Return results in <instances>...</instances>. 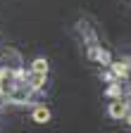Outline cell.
<instances>
[{"label": "cell", "instance_id": "2", "mask_svg": "<svg viewBox=\"0 0 131 133\" xmlns=\"http://www.w3.org/2000/svg\"><path fill=\"white\" fill-rule=\"evenodd\" d=\"M48 119H50V109L48 107H36L34 109V121L36 124H45Z\"/></svg>", "mask_w": 131, "mask_h": 133}, {"label": "cell", "instance_id": "1", "mask_svg": "<svg viewBox=\"0 0 131 133\" xmlns=\"http://www.w3.org/2000/svg\"><path fill=\"white\" fill-rule=\"evenodd\" d=\"M110 114L114 116V119H122V116L126 114V105L122 102V100H117V102H112V105H110Z\"/></svg>", "mask_w": 131, "mask_h": 133}, {"label": "cell", "instance_id": "4", "mask_svg": "<svg viewBox=\"0 0 131 133\" xmlns=\"http://www.w3.org/2000/svg\"><path fill=\"white\" fill-rule=\"evenodd\" d=\"M45 81V74H31V88H41Z\"/></svg>", "mask_w": 131, "mask_h": 133}, {"label": "cell", "instance_id": "5", "mask_svg": "<svg viewBox=\"0 0 131 133\" xmlns=\"http://www.w3.org/2000/svg\"><path fill=\"white\" fill-rule=\"evenodd\" d=\"M112 69H114V74H117V76H126V64H122V62H114Z\"/></svg>", "mask_w": 131, "mask_h": 133}, {"label": "cell", "instance_id": "3", "mask_svg": "<svg viewBox=\"0 0 131 133\" xmlns=\"http://www.w3.org/2000/svg\"><path fill=\"white\" fill-rule=\"evenodd\" d=\"M48 71V62L45 59H36L34 62V74H45Z\"/></svg>", "mask_w": 131, "mask_h": 133}]
</instances>
